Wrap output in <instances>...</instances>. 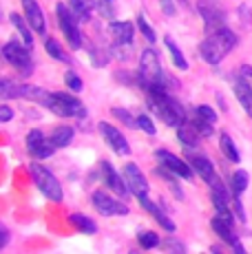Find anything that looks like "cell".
<instances>
[{
    "label": "cell",
    "instance_id": "6da1fadb",
    "mask_svg": "<svg viewBox=\"0 0 252 254\" xmlns=\"http://www.w3.org/2000/svg\"><path fill=\"white\" fill-rule=\"evenodd\" d=\"M146 91H148V106H151V111L164 122V124L177 128L179 124L186 122V113H184V109L179 106L177 100H173V97L168 95L166 89H164V84H155V86H151V89H146Z\"/></svg>",
    "mask_w": 252,
    "mask_h": 254
},
{
    "label": "cell",
    "instance_id": "7a4b0ae2",
    "mask_svg": "<svg viewBox=\"0 0 252 254\" xmlns=\"http://www.w3.org/2000/svg\"><path fill=\"white\" fill-rule=\"evenodd\" d=\"M235 47H237V33L230 31L228 27H221V29H217V31H212L210 36L201 42L199 51L208 64H219Z\"/></svg>",
    "mask_w": 252,
    "mask_h": 254
},
{
    "label": "cell",
    "instance_id": "3957f363",
    "mask_svg": "<svg viewBox=\"0 0 252 254\" xmlns=\"http://www.w3.org/2000/svg\"><path fill=\"white\" fill-rule=\"evenodd\" d=\"M29 173H31L33 182H36L38 190L45 194L47 199H51L53 203H60L62 201V188H60V182L53 177V173L45 168L42 164L38 162H31L29 164Z\"/></svg>",
    "mask_w": 252,
    "mask_h": 254
},
{
    "label": "cell",
    "instance_id": "277c9868",
    "mask_svg": "<svg viewBox=\"0 0 252 254\" xmlns=\"http://www.w3.org/2000/svg\"><path fill=\"white\" fill-rule=\"evenodd\" d=\"M139 84H142L144 89H151L155 84H164L159 56L153 49L142 51V58H139Z\"/></svg>",
    "mask_w": 252,
    "mask_h": 254
},
{
    "label": "cell",
    "instance_id": "5b68a950",
    "mask_svg": "<svg viewBox=\"0 0 252 254\" xmlns=\"http://www.w3.org/2000/svg\"><path fill=\"white\" fill-rule=\"evenodd\" d=\"M45 106L60 117H84L86 115L84 104L77 97L66 95V93H49V100H47Z\"/></svg>",
    "mask_w": 252,
    "mask_h": 254
},
{
    "label": "cell",
    "instance_id": "8992f818",
    "mask_svg": "<svg viewBox=\"0 0 252 254\" xmlns=\"http://www.w3.org/2000/svg\"><path fill=\"white\" fill-rule=\"evenodd\" d=\"M56 13H58V22H60V29H62V33H64L66 42L71 45V49H80L82 36L75 24V13L71 11V7H66V4H62V2L56 7Z\"/></svg>",
    "mask_w": 252,
    "mask_h": 254
},
{
    "label": "cell",
    "instance_id": "52a82bcc",
    "mask_svg": "<svg viewBox=\"0 0 252 254\" xmlns=\"http://www.w3.org/2000/svg\"><path fill=\"white\" fill-rule=\"evenodd\" d=\"M2 56L13 69H18V73L22 75H29L33 69V62H31V56H29V47H20L18 42H7L2 47Z\"/></svg>",
    "mask_w": 252,
    "mask_h": 254
},
{
    "label": "cell",
    "instance_id": "ba28073f",
    "mask_svg": "<svg viewBox=\"0 0 252 254\" xmlns=\"http://www.w3.org/2000/svg\"><path fill=\"white\" fill-rule=\"evenodd\" d=\"M197 11L201 13L208 31H217L226 24V11L217 0H197Z\"/></svg>",
    "mask_w": 252,
    "mask_h": 254
},
{
    "label": "cell",
    "instance_id": "9c48e42d",
    "mask_svg": "<svg viewBox=\"0 0 252 254\" xmlns=\"http://www.w3.org/2000/svg\"><path fill=\"white\" fill-rule=\"evenodd\" d=\"M93 208L104 217H118V214H128V206L118 199H113L111 194H106L104 190H95L93 192Z\"/></svg>",
    "mask_w": 252,
    "mask_h": 254
},
{
    "label": "cell",
    "instance_id": "30bf717a",
    "mask_svg": "<svg viewBox=\"0 0 252 254\" xmlns=\"http://www.w3.org/2000/svg\"><path fill=\"white\" fill-rule=\"evenodd\" d=\"M124 179L126 184H128L130 192L135 194L137 199L142 197H148V184H146V177L142 175V170L137 168V164H126L124 166Z\"/></svg>",
    "mask_w": 252,
    "mask_h": 254
},
{
    "label": "cell",
    "instance_id": "8fae6325",
    "mask_svg": "<svg viewBox=\"0 0 252 254\" xmlns=\"http://www.w3.org/2000/svg\"><path fill=\"white\" fill-rule=\"evenodd\" d=\"M27 148L36 159H47V157H51L53 155L56 146H53L51 139L49 141L45 139L42 130H31V133L27 135Z\"/></svg>",
    "mask_w": 252,
    "mask_h": 254
},
{
    "label": "cell",
    "instance_id": "7c38bea8",
    "mask_svg": "<svg viewBox=\"0 0 252 254\" xmlns=\"http://www.w3.org/2000/svg\"><path fill=\"white\" fill-rule=\"evenodd\" d=\"M98 128H100L102 137L106 139V144H109L111 148H113L118 155H128V153H130V148H128V141H126V137H124L122 133H120L118 128H115V126L106 124V122H100V124H98Z\"/></svg>",
    "mask_w": 252,
    "mask_h": 254
},
{
    "label": "cell",
    "instance_id": "4fadbf2b",
    "mask_svg": "<svg viewBox=\"0 0 252 254\" xmlns=\"http://www.w3.org/2000/svg\"><path fill=\"white\" fill-rule=\"evenodd\" d=\"M155 157L162 162V166L166 170H171L173 175L184 179H190L192 177V166H186L179 157H175L173 153H166V150H155Z\"/></svg>",
    "mask_w": 252,
    "mask_h": 254
},
{
    "label": "cell",
    "instance_id": "5bb4252c",
    "mask_svg": "<svg viewBox=\"0 0 252 254\" xmlns=\"http://www.w3.org/2000/svg\"><path fill=\"white\" fill-rule=\"evenodd\" d=\"M100 170H102V177H104V182L106 186H109L113 192H118L122 199H126L130 194V188H128V184H124L126 179H122L118 173H115V168L111 166L109 162H102L100 164Z\"/></svg>",
    "mask_w": 252,
    "mask_h": 254
},
{
    "label": "cell",
    "instance_id": "9a60e30c",
    "mask_svg": "<svg viewBox=\"0 0 252 254\" xmlns=\"http://www.w3.org/2000/svg\"><path fill=\"white\" fill-rule=\"evenodd\" d=\"M22 7H25V16L31 29L36 33H45V16H42V9L36 0H22Z\"/></svg>",
    "mask_w": 252,
    "mask_h": 254
},
{
    "label": "cell",
    "instance_id": "2e32d148",
    "mask_svg": "<svg viewBox=\"0 0 252 254\" xmlns=\"http://www.w3.org/2000/svg\"><path fill=\"white\" fill-rule=\"evenodd\" d=\"M212 230H215L217 234H219V237H221V241L230 243V246L235 248V250L239 252V254L244 252V248H241V243L237 241V237H235V234H232V226H230V223H228V221H224V219H221V217H215V219H212Z\"/></svg>",
    "mask_w": 252,
    "mask_h": 254
},
{
    "label": "cell",
    "instance_id": "e0dca14e",
    "mask_svg": "<svg viewBox=\"0 0 252 254\" xmlns=\"http://www.w3.org/2000/svg\"><path fill=\"white\" fill-rule=\"evenodd\" d=\"M109 29H111V36H113V40L115 42H120V45H133V33H135V29H133V22H118V20H113L109 24Z\"/></svg>",
    "mask_w": 252,
    "mask_h": 254
},
{
    "label": "cell",
    "instance_id": "ac0fdd59",
    "mask_svg": "<svg viewBox=\"0 0 252 254\" xmlns=\"http://www.w3.org/2000/svg\"><path fill=\"white\" fill-rule=\"evenodd\" d=\"M139 203H142V208H144V210H148V212L153 214V217H155V221H157L159 226L164 228V230H168V232H173V230H175V223H173L171 219H168V214L164 212V210L159 208V206H155V203H153L148 197H142V199H139Z\"/></svg>",
    "mask_w": 252,
    "mask_h": 254
},
{
    "label": "cell",
    "instance_id": "d6986e66",
    "mask_svg": "<svg viewBox=\"0 0 252 254\" xmlns=\"http://www.w3.org/2000/svg\"><path fill=\"white\" fill-rule=\"evenodd\" d=\"M235 95H237V100H239V104L244 106V111L252 117V89H250L248 80L237 77L235 80Z\"/></svg>",
    "mask_w": 252,
    "mask_h": 254
},
{
    "label": "cell",
    "instance_id": "ffe728a7",
    "mask_svg": "<svg viewBox=\"0 0 252 254\" xmlns=\"http://www.w3.org/2000/svg\"><path fill=\"white\" fill-rule=\"evenodd\" d=\"M199 130H197V126L192 124H186V122H184V124H179L177 126V137H179V141H182L184 146H186V148H192V146H197L199 144Z\"/></svg>",
    "mask_w": 252,
    "mask_h": 254
},
{
    "label": "cell",
    "instance_id": "44dd1931",
    "mask_svg": "<svg viewBox=\"0 0 252 254\" xmlns=\"http://www.w3.org/2000/svg\"><path fill=\"white\" fill-rule=\"evenodd\" d=\"M190 164H192V168H195L208 184L215 179V166H212L210 159L201 157V155H192V157H190Z\"/></svg>",
    "mask_w": 252,
    "mask_h": 254
},
{
    "label": "cell",
    "instance_id": "7402d4cb",
    "mask_svg": "<svg viewBox=\"0 0 252 254\" xmlns=\"http://www.w3.org/2000/svg\"><path fill=\"white\" fill-rule=\"evenodd\" d=\"M69 4H71V11L75 13V18L82 22L89 20L91 13H93V7H95L93 0H69Z\"/></svg>",
    "mask_w": 252,
    "mask_h": 254
},
{
    "label": "cell",
    "instance_id": "603a6c76",
    "mask_svg": "<svg viewBox=\"0 0 252 254\" xmlns=\"http://www.w3.org/2000/svg\"><path fill=\"white\" fill-rule=\"evenodd\" d=\"M73 128L71 126H58L56 130L51 133V141L56 148H62V146H69L71 139H73Z\"/></svg>",
    "mask_w": 252,
    "mask_h": 254
},
{
    "label": "cell",
    "instance_id": "cb8c5ba5",
    "mask_svg": "<svg viewBox=\"0 0 252 254\" xmlns=\"http://www.w3.org/2000/svg\"><path fill=\"white\" fill-rule=\"evenodd\" d=\"M0 93H2L4 100H9V97H22L25 84H18L11 77H2V82H0Z\"/></svg>",
    "mask_w": 252,
    "mask_h": 254
},
{
    "label": "cell",
    "instance_id": "d4e9b609",
    "mask_svg": "<svg viewBox=\"0 0 252 254\" xmlns=\"http://www.w3.org/2000/svg\"><path fill=\"white\" fill-rule=\"evenodd\" d=\"M164 42H166L168 51H171V56H173V64H175L179 71H186V69H188V62L184 60V53H182V51H179V49H177L175 40H173L171 36H166V38H164Z\"/></svg>",
    "mask_w": 252,
    "mask_h": 254
},
{
    "label": "cell",
    "instance_id": "484cf974",
    "mask_svg": "<svg viewBox=\"0 0 252 254\" xmlns=\"http://www.w3.org/2000/svg\"><path fill=\"white\" fill-rule=\"evenodd\" d=\"M11 24L16 27V31L20 33V38H22V42H25V47L31 49V47H33V36H31V31L27 29L25 20H22V18L18 16V13H11Z\"/></svg>",
    "mask_w": 252,
    "mask_h": 254
},
{
    "label": "cell",
    "instance_id": "4316f807",
    "mask_svg": "<svg viewBox=\"0 0 252 254\" xmlns=\"http://www.w3.org/2000/svg\"><path fill=\"white\" fill-rule=\"evenodd\" d=\"M246 188H248V173H246V170H237L230 177V192L241 197V192H244Z\"/></svg>",
    "mask_w": 252,
    "mask_h": 254
},
{
    "label": "cell",
    "instance_id": "83f0119b",
    "mask_svg": "<svg viewBox=\"0 0 252 254\" xmlns=\"http://www.w3.org/2000/svg\"><path fill=\"white\" fill-rule=\"evenodd\" d=\"M69 221L73 223V226H75L80 232H86V234H93V232H98V226H95V223L91 221L89 217H84V214H71V217H69Z\"/></svg>",
    "mask_w": 252,
    "mask_h": 254
},
{
    "label": "cell",
    "instance_id": "f1b7e54d",
    "mask_svg": "<svg viewBox=\"0 0 252 254\" xmlns=\"http://www.w3.org/2000/svg\"><path fill=\"white\" fill-rule=\"evenodd\" d=\"M219 146H221V153L226 155L230 162H239V153H237V148H235V141L230 139V135H221V139H219Z\"/></svg>",
    "mask_w": 252,
    "mask_h": 254
},
{
    "label": "cell",
    "instance_id": "f546056e",
    "mask_svg": "<svg viewBox=\"0 0 252 254\" xmlns=\"http://www.w3.org/2000/svg\"><path fill=\"white\" fill-rule=\"evenodd\" d=\"M22 97H27V100H33V102H40V104H47V100H49V93H47L45 89H38V86L25 84V93H22Z\"/></svg>",
    "mask_w": 252,
    "mask_h": 254
},
{
    "label": "cell",
    "instance_id": "4dcf8cb0",
    "mask_svg": "<svg viewBox=\"0 0 252 254\" xmlns=\"http://www.w3.org/2000/svg\"><path fill=\"white\" fill-rule=\"evenodd\" d=\"M45 49H47V53H49L51 58H56V60H60V62H69V58H66V53L60 49V45H58L53 38H49V40L45 42Z\"/></svg>",
    "mask_w": 252,
    "mask_h": 254
},
{
    "label": "cell",
    "instance_id": "1f68e13d",
    "mask_svg": "<svg viewBox=\"0 0 252 254\" xmlns=\"http://www.w3.org/2000/svg\"><path fill=\"white\" fill-rule=\"evenodd\" d=\"M192 124L197 126V130L201 133V137L212 135V124H215V122H210V120H206V117H201L199 113H195V117H192Z\"/></svg>",
    "mask_w": 252,
    "mask_h": 254
},
{
    "label": "cell",
    "instance_id": "d6a6232c",
    "mask_svg": "<svg viewBox=\"0 0 252 254\" xmlns=\"http://www.w3.org/2000/svg\"><path fill=\"white\" fill-rule=\"evenodd\" d=\"M139 246L142 248H146V250H151V248H155V246H159V237L155 232H151V230H146V232H139Z\"/></svg>",
    "mask_w": 252,
    "mask_h": 254
},
{
    "label": "cell",
    "instance_id": "836d02e7",
    "mask_svg": "<svg viewBox=\"0 0 252 254\" xmlns=\"http://www.w3.org/2000/svg\"><path fill=\"white\" fill-rule=\"evenodd\" d=\"M137 27H139V31H142V36L146 38L148 42H155V31L151 29V24L146 22V18H144V16H139V18H137Z\"/></svg>",
    "mask_w": 252,
    "mask_h": 254
},
{
    "label": "cell",
    "instance_id": "e575fe53",
    "mask_svg": "<svg viewBox=\"0 0 252 254\" xmlns=\"http://www.w3.org/2000/svg\"><path fill=\"white\" fill-rule=\"evenodd\" d=\"M137 126H139V128H142L146 135H155V133H157V130H155L153 120H151L148 115H139V117H137Z\"/></svg>",
    "mask_w": 252,
    "mask_h": 254
},
{
    "label": "cell",
    "instance_id": "d590c367",
    "mask_svg": "<svg viewBox=\"0 0 252 254\" xmlns=\"http://www.w3.org/2000/svg\"><path fill=\"white\" fill-rule=\"evenodd\" d=\"M98 7L104 18H113L115 16V0H98Z\"/></svg>",
    "mask_w": 252,
    "mask_h": 254
},
{
    "label": "cell",
    "instance_id": "8d00e7d4",
    "mask_svg": "<svg viewBox=\"0 0 252 254\" xmlns=\"http://www.w3.org/2000/svg\"><path fill=\"white\" fill-rule=\"evenodd\" d=\"M64 82H66V86H69L71 91H75V93H80V91H82V80L77 77V73L69 71V73L64 75Z\"/></svg>",
    "mask_w": 252,
    "mask_h": 254
},
{
    "label": "cell",
    "instance_id": "74e56055",
    "mask_svg": "<svg viewBox=\"0 0 252 254\" xmlns=\"http://www.w3.org/2000/svg\"><path fill=\"white\" fill-rule=\"evenodd\" d=\"M113 115L118 117V120H122L126 126H133L135 122H133V117H130L128 111H124V109H113Z\"/></svg>",
    "mask_w": 252,
    "mask_h": 254
},
{
    "label": "cell",
    "instance_id": "f35d334b",
    "mask_svg": "<svg viewBox=\"0 0 252 254\" xmlns=\"http://www.w3.org/2000/svg\"><path fill=\"white\" fill-rule=\"evenodd\" d=\"M195 113H199L201 117H206V120H210V122H217V113L210 109V106H197Z\"/></svg>",
    "mask_w": 252,
    "mask_h": 254
},
{
    "label": "cell",
    "instance_id": "ab89813d",
    "mask_svg": "<svg viewBox=\"0 0 252 254\" xmlns=\"http://www.w3.org/2000/svg\"><path fill=\"white\" fill-rule=\"evenodd\" d=\"M159 4H162V11L166 16H175V2L173 0H159Z\"/></svg>",
    "mask_w": 252,
    "mask_h": 254
},
{
    "label": "cell",
    "instance_id": "60d3db41",
    "mask_svg": "<svg viewBox=\"0 0 252 254\" xmlns=\"http://www.w3.org/2000/svg\"><path fill=\"white\" fill-rule=\"evenodd\" d=\"M239 16H241V20L246 22V27H250V24H252V18H250L248 4H241V7H239Z\"/></svg>",
    "mask_w": 252,
    "mask_h": 254
},
{
    "label": "cell",
    "instance_id": "b9f144b4",
    "mask_svg": "<svg viewBox=\"0 0 252 254\" xmlns=\"http://www.w3.org/2000/svg\"><path fill=\"white\" fill-rule=\"evenodd\" d=\"M11 117H13V111L9 109L7 104H2V106H0V122H9V120H11Z\"/></svg>",
    "mask_w": 252,
    "mask_h": 254
},
{
    "label": "cell",
    "instance_id": "7bdbcfd3",
    "mask_svg": "<svg viewBox=\"0 0 252 254\" xmlns=\"http://www.w3.org/2000/svg\"><path fill=\"white\" fill-rule=\"evenodd\" d=\"M166 248H168V250H177V252H184V246H182V243H177L175 239H168V241H166Z\"/></svg>",
    "mask_w": 252,
    "mask_h": 254
},
{
    "label": "cell",
    "instance_id": "ee69618b",
    "mask_svg": "<svg viewBox=\"0 0 252 254\" xmlns=\"http://www.w3.org/2000/svg\"><path fill=\"white\" fill-rule=\"evenodd\" d=\"M0 237H2L0 239V248H4L7 246V241H9V232H7V228L4 226H0Z\"/></svg>",
    "mask_w": 252,
    "mask_h": 254
},
{
    "label": "cell",
    "instance_id": "f6af8a7d",
    "mask_svg": "<svg viewBox=\"0 0 252 254\" xmlns=\"http://www.w3.org/2000/svg\"><path fill=\"white\" fill-rule=\"evenodd\" d=\"M241 73H244V75H250V77H252V69H250V66H241Z\"/></svg>",
    "mask_w": 252,
    "mask_h": 254
}]
</instances>
